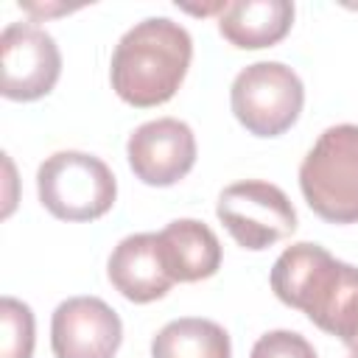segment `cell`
Wrapping results in <instances>:
<instances>
[{"instance_id":"6da1fadb","label":"cell","mask_w":358,"mask_h":358,"mask_svg":"<svg viewBox=\"0 0 358 358\" xmlns=\"http://www.w3.org/2000/svg\"><path fill=\"white\" fill-rule=\"evenodd\" d=\"M271 291L302 310L319 330L358 352V268L319 243H294L271 266Z\"/></svg>"},{"instance_id":"7a4b0ae2","label":"cell","mask_w":358,"mask_h":358,"mask_svg":"<svg viewBox=\"0 0 358 358\" xmlns=\"http://www.w3.org/2000/svg\"><path fill=\"white\" fill-rule=\"evenodd\" d=\"M193 39L168 17H148L129 28L115 45L109 78L120 101L137 109L171 101L187 76Z\"/></svg>"},{"instance_id":"3957f363","label":"cell","mask_w":358,"mask_h":358,"mask_svg":"<svg viewBox=\"0 0 358 358\" xmlns=\"http://www.w3.org/2000/svg\"><path fill=\"white\" fill-rule=\"evenodd\" d=\"M299 190L327 224L358 221V126L338 123L319 134L299 165Z\"/></svg>"},{"instance_id":"277c9868","label":"cell","mask_w":358,"mask_h":358,"mask_svg":"<svg viewBox=\"0 0 358 358\" xmlns=\"http://www.w3.org/2000/svg\"><path fill=\"white\" fill-rule=\"evenodd\" d=\"M42 207L62 221H95L117 199V182L109 165L84 151H56L36 171Z\"/></svg>"},{"instance_id":"5b68a950","label":"cell","mask_w":358,"mask_h":358,"mask_svg":"<svg viewBox=\"0 0 358 358\" xmlns=\"http://www.w3.org/2000/svg\"><path fill=\"white\" fill-rule=\"evenodd\" d=\"M229 103L249 134L280 137L296 123L305 103V87L288 64L255 62L235 76Z\"/></svg>"},{"instance_id":"8992f818","label":"cell","mask_w":358,"mask_h":358,"mask_svg":"<svg viewBox=\"0 0 358 358\" xmlns=\"http://www.w3.org/2000/svg\"><path fill=\"white\" fill-rule=\"evenodd\" d=\"M215 215L235 243L252 252L268 249L296 229V210L291 199L277 185L263 179L227 185L218 196Z\"/></svg>"},{"instance_id":"52a82bcc","label":"cell","mask_w":358,"mask_h":358,"mask_svg":"<svg viewBox=\"0 0 358 358\" xmlns=\"http://www.w3.org/2000/svg\"><path fill=\"white\" fill-rule=\"evenodd\" d=\"M62 76L56 39L34 22H11L0 36V92L8 101H39Z\"/></svg>"},{"instance_id":"ba28073f","label":"cell","mask_w":358,"mask_h":358,"mask_svg":"<svg viewBox=\"0 0 358 358\" xmlns=\"http://www.w3.org/2000/svg\"><path fill=\"white\" fill-rule=\"evenodd\" d=\"M126 157L143 185L171 187L196 165V134L179 117H157L129 134Z\"/></svg>"},{"instance_id":"9c48e42d","label":"cell","mask_w":358,"mask_h":358,"mask_svg":"<svg viewBox=\"0 0 358 358\" xmlns=\"http://www.w3.org/2000/svg\"><path fill=\"white\" fill-rule=\"evenodd\" d=\"M120 341V316L98 296H70L53 310L50 350L56 358H115Z\"/></svg>"},{"instance_id":"30bf717a","label":"cell","mask_w":358,"mask_h":358,"mask_svg":"<svg viewBox=\"0 0 358 358\" xmlns=\"http://www.w3.org/2000/svg\"><path fill=\"white\" fill-rule=\"evenodd\" d=\"M106 274L115 291L137 305L162 299L173 285V277L168 274V266L162 260L157 232H137L123 238L109 255Z\"/></svg>"},{"instance_id":"8fae6325","label":"cell","mask_w":358,"mask_h":358,"mask_svg":"<svg viewBox=\"0 0 358 358\" xmlns=\"http://www.w3.org/2000/svg\"><path fill=\"white\" fill-rule=\"evenodd\" d=\"M157 235H159L162 260L173 282H199L218 271L221 243L204 221L176 218Z\"/></svg>"},{"instance_id":"7c38bea8","label":"cell","mask_w":358,"mask_h":358,"mask_svg":"<svg viewBox=\"0 0 358 358\" xmlns=\"http://www.w3.org/2000/svg\"><path fill=\"white\" fill-rule=\"evenodd\" d=\"M294 25V3L288 0H235L221 8L218 31L221 36L241 48L257 50L271 48Z\"/></svg>"},{"instance_id":"4fadbf2b","label":"cell","mask_w":358,"mask_h":358,"mask_svg":"<svg viewBox=\"0 0 358 358\" xmlns=\"http://www.w3.org/2000/svg\"><path fill=\"white\" fill-rule=\"evenodd\" d=\"M151 358H232L229 333L201 316L168 322L151 341Z\"/></svg>"},{"instance_id":"5bb4252c","label":"cell","mask_w":358,"mask_h":358,"mask_svg":"<svg viewBox=\"0 0 358 358\" xmlns=\"http://www.w3.org/2000/svg\"><path fill=\"white\" fill-rule=\"evenodd\" d=\"M34 355V313L14 296L0 299V358Z\"/></svg>"},{"instance_id":"9a60e30c","label":"cell","mask_w":358,"mask_h":358,"mask_svg":"<svg viewBox=\"0 0 358 358\" xmlns=\"http://www.w3.org/2000/svg\"><path fill=\"white\" fill-rule=\"evenodd\" d=\"M249 358H316V350L294 330H268L255 341Z\"/></svg>"},{"instance_id":"2e32d148","label":"cell","mask_w":358,"mask_h":358,"mask_svg":"<svg viewBox=\"0 0 358 358\" xmlns=\"http://www.w3.org/2000/svg\"><path fill=\"white\" fill-rule=\"evenodd\" d=\"M350 358H358V352H352V355H350Z\"/></svg>"}]
</instances>
